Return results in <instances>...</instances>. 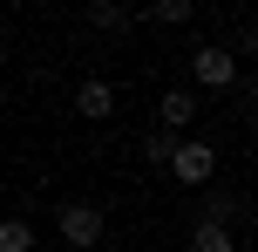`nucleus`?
<instances>
[{
	"label": "nucleus",
	"mask_w": 258,
	"mask_h": 252,
	"mask_svg": "<svg viewBox=\"0 0 258 252\" xmlns=\"http://www.w3.org/2000/svg\"><path fill=\"white\" fill-rule=\"evenodd\" d=\"M231 218H245V205L231 191H204V225H231Z\"/></svg>",
	"instance_id": "8"
},
{
	"label": "nucleus",
	"mask_w": 258,
	"mask_h": 252,
	"mask_svg": "<svg viewBox=\"0 0 258 252\" xmlns=\"http://www.w3.org/2000/svg\"><path fill=\"white\" fill-rule=\"evenodd\" d=\"M163 171L177 177V184L204 191V184H211V171H218V150H211V143H183V136H177V150H170V164H163Z\"/></svg>",
	"instance_id": "2"
},
{
	"label": "nucleus",
	"mask_w": 258,
	"mask_h": 252,
	"mask_svg": "<svg viewBox=\"0 0 258 252\" xmlns=\"http://www.w3.org/2000/svg\"><path fill=\"white\" fill-rule=\"evenodd\" d=\"M34 245V225L27 218H0V252H27Z\"/></svg>",
	"instance_id": "9"
},
{
	"label": "nucleus",
	"mask_w": 258,
	"mask_h": 252,
	"mask_svg": "<svg viewBox=\"0 0 258 252\" xmlns=\"http://www.w3.org/2000/svg\"><path fill=\"white\" fill-rule=\"evenodd\" d=\"M102 205H61V212H54V232H61L68 245L75 252H89V245H102Z\"/></svg>",
	"instance_id": "1"
},
{
	"label": "nucleus",
	"mask_w": 258,
	"mask_h": 252,
	"mask_svg": "<svg viewBox=\"0 0 258 252\" xmlns=\"http://www.w3.org/2000/svg\"><path fill=\"white\" fill-rule=\"evenodd\" d=\"M190 75L204 82V89H231V82H238V62H231V48H197L190 55Z\"/></svg>",
	"instance_id": "3"
},
{
	"label": "nucleus",
	"mask_w": 258,
	"mask_h": 252,
	"mask_svg": "<svg viewBox=\"0 0 258 252\" xmlns=\"http://www.w3.org/2000/svg\"><path fill=\"white\" fill-rule=\"evenodd\" d=\"M190 123H197V95H190V89H163V103H156V130L177 136V130H190Z\"/></svg>",
	"instance_id": "4"
},
{
	"label": "nucleus",
	"mask_w": 258,
	"mask_h": 252,
	"mask_svg": "<svg viewBox=\"0 0 258 252\" xmlns=\"http://www.w3.org/2000/svg\"><path fill=\"white\" fill-rule=\"evenodd\" d=\"M89 21L102 27V34H129V27H136V14L116 7V0H95V7H89Z\"/></svg>",
	"instance_id": "6"
},
{
	"label": "nucleus",
	"mask_w": 258,
	"mask_h": 252,
	"mask_svg": "<svg viewBox=\"0 0 258 252\" xmlns=\"http://www.w3.org/2000/svg\"><path fill=\"white\" fill-rule=\"evenodd\" d=\"M190 252H238V239H231V225H204V218H197Z\"/></svg>",
	"instance_id": "7"
},
{
	"label": "nucleus",
	"mask_w": 258,
	"mask_h": 252,
	"mask_svg": "<svg viewBox=\"0 0 258 252\" xmlns=\"http://www.w3.org/2000/svg\"><path fill=\"white\" fill-rule=\"evenodd\" d=\"M75 109H82V116H89V123H102L109 109H116V89H109L102 75H95V82H82V89H75Z\"/></svg>",
	"instance_id": "5"
},
{
	"label": "nucleus",
	"mask_w": 258,
	"mask_h": 252,
	"mask_svg": "<svg viewBox=\"0 0 258 252\" xmlns=\"http://www.w3.org/2000/svg\"><path fill=\"white\" fill-rule=\"evenodd\" d=\"M150 21H163V27H183V21H190V0H156V7H150Z\"/></svg>",
	"instance_id": "10"
},
{
	"label": "nucleus",
	"mask_w": 258,
	"mask_h": 252,
	"mask_svg": "<svg viewBox=\"0 0 258 252\" xmlns=\"http://www.w3.org/2000/svg\"><path fill=\"white\" fill-rule=\"evenodd\" d=\"M170 150H177L170 130H150V136H143V157H150V164H170Z\"/></svg>",
	"instance_id": "11"
}]
</instances>
